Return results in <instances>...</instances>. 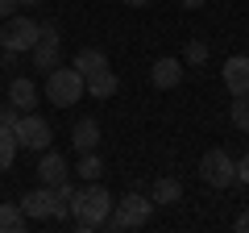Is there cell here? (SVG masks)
<instances>
[{
    "instance_id": "cell-1",
    "label": "cell",
    "mask_w": 249,
    "mask_h": 233,
    "mask_svg": "<svg viewBox=\"0 0 249 233\" xmlns=\"http://www.w3.org/2000/svg\"><path fill=\"white\" fill-rule=\"evenodd\" d=\"M112 192L108 188H100L96 179L88 183V188H79L75 192V204H71V216H75V229L79 233H96L100 225L108 221V213H112Z\"/></svg>"
},
{
    "instance_id": "cell-27",
    "label": "cell",
    "mask_w": 249,
    "mask_h": 233,
    "mask_svg": "<svg viewBox=\"0 0 249 233\" xmlns=\"http://www.w3.org/2000/svg\"><path fill=\"white\" fill-rule=\"evenodd\" d=\"M178 4H183V9H204L208 0H178Z\"/></svg>"
},
{
    "instance_id": "cell-3",
    "label": "cell",
    "mask_w": 249,
    "mask_h": 233,
    "mask_svg": "<svg viewBox=\"0 0 249 233\" xmlns=\"http://www.w3.org/2000/svg\"><path fill=\"white\" fill-rule=\"evenodd\" d=\"M150 216H154V200H145L142 192H129V196H121V200L112 204V213H108L104 225L121 233V229H142Z\"/></svg>"
},
{
    "instance_id": "cell-4",
    "label": "cell",
    "mask_w": 249,
    "mask_h": 233,
    "mask_svg": "<svg viewBox=\"0 0 249 233\" xmlns=\"http://www.w3.org/2000/svg\"><path fill=\"white\" fill-rule=\"evenodd\" d=\"M37 46V21L34 17H4L0 25V54H29Z\"/></svg>"
},
{
    "instance_id": "cell-10",
    "label": "cell",
    "mask_w": 249,
    "mask_h": 233,
    "mask_svg": "<svg viewBox=\"0 0 249 233\" xmlns=\"http://www.w3.org/2000/svg\"><path fill=\"white\" fill-rule=\"evenodd\" d=\"M150 83H154V88H162V92L178 88V83H183V63L170 58V54H166V58H158V63L150 67Z\"/></svg>"
},
{
    "instance_id": "cell-26",
    "label": "cell",
    "mask_w": 249,
    "mask_h": 233,
    "mask_svg": "<svg viewBox=\"0 0 249 233\" xmlns=\"http://www.w3.org/2000/svg\"><path fill=\"white\" fill-rule=\"evenodd\" d=\"M237 229H241V233H249V208H241V216H237Z\"/></svg>"
},
{
    "instance_id": "cell-7",
    "label": "cell",
    "mask_w": 249,
    "mask_h": 233,
    "mask_svg": "<svg viewBox=\"0 0 249 233\" xmlns=\"http://www.w3.org/2000/svg\"><path fill=\"white\" fill-rule=\"evenodd\" d=\"M62 179H71V167H67V158H62L58 150L46 146L42 162H37V183H42V188H58Z\"/></svg>"
},
{
    "instance_id": "cell-20",
    "label": "cell",
    "mask_w": 249,
    "mask_h": 233,
    "mask_svg": "<svg viewBox=\"0 0 249 233\" xmlns=\"http://www.w3.org/2000/svg\"><path fill=\"white\" fill-rule=\"evenodd\" d=\"M75 175H79V179H100V175H104V162H100V154L96 150H88V154H79V162H75Z\"/></svg>"
},
{
    "instance_id": "cell-12",
    "label": "cell",
    "mask_w": 249,
    "mask_h": 233,
    "mask_svg": "<svg viewBox=\"0 0 249 233\" xmlns=\"http://www.w3.org/2000/svg\"><path fill=\"white\" fill-rule=\"evenodd\" d=\"M71 142H75V150H79V154L96 150V146H100V121H96V116H79L75 129H71Z\"/></svg>"
},
{
    "instance_id": "cell-2",
    "label": "cell",
    "mask_w": 249,
    "mask_h": 233,
    "mask_svg": "<svg viewBox=\"0 0 249 233\" xmlns=\"http://www.w3.org/2000/svg\"><path fill=\"white\" fill-rule=\"evenodd\" d=\"M46 100H50L54 108H71L83 100V92H88V83H83V75L75 71V67H54V71H46V83H42Z\"/></svg>"
},
{
    "instance_id": "cell-15",
    "label": "cell",
    "mask_w": 249,
    "mask_h": 233,
    "mask_svg": "<svg viewBox=\"0 0 249 233\" xmlns=\"http://www.w3.org/2000/svg\"><path fill=\"white\" fill-rule=\"evenodd\" d=\"M71 67L83 75V79H88V75H96L100 67H108V54H104V50H96V46H88V50L75 54V63H71Z\"/></svg>"
},
{
    "instance_id": "cell-18",
    "label": "cell",
    "mask_w": 249,
    "mask_h": 233,
    "mask_svg": "<svg viewBox=\"0 0 249 233\" xmlns=\"http://www.w3.org/2000/svg\"><path fill=\"white\" fill-rule=\"evenodd\" d=\"M150 200H154V204H178V200H183V183L166 175V179L154 183V196H150Z\"/></svg>"
},
{
    "instance_id": "cell-25",
    "label": "cell",
    "mask_w": 249,
    "mask_h": 233,
    "mask_svg": "<svg viewBox=\"0 0 249 233\" xmlns=\"http://www.w3.org/2000/svg\"><path fill=\"white\" fill-rule=\"evenodd\" d=\"M13 9H17V0H0V21L13 17Z\"/></svg>"
},
{
    "instance_id": "cell-6",
    "label": "cell",
    "mask_w": 249,
    "mask_h": 233,
    "mask_svg": "<svg viewBox=\"0 0 249 233\" xmlns=\"http://www.w3.org/2000/svg\"><path fill=\"white\" fill-rule=\"evenodd\" d=\"M232 162L237 158L216 146V150H208L204 162H199V179H204L208 188H232Z\"/></svg>"
},
{
    "instance_id": "cell-17",
    "label": "cell",
    "mask_w": 249,
    "mask_h": 233,
    "mask_svg": "<svg viewBox=\"0 0 249 233\" xmlns=\"http://www.w3.org/2000/svg\"><path fill=\"white\" fill-rule=\"evenodd\" d=\"M29 225V216L21 213V204H0V233H21Z\"/></svg>"
},
{
    "instance_id": "cell-19",
    "label": "cell",
    "mask_w": 249,
    "mask_h": 233,
    "mask_svg": "<svg viewBox=\"0 0 249 233\" xmlns=\"http://www.w3.org/2000/svg\"><path fill=\"white\" fill-rule=\"evenodd\" d=\"M17 154H21V146H17V134L0 125V171H13Z\"/></svg>"
},
{
    "instance_id": "cell-21",
    "label": "cell",
    "mask_w": 249,
    "mask_h": 233,
    "mask_svg": "<svg viewBox=\"0 0 249 233\" xmlns=\"http://www.w3.org/2000/svg\"><path fill=\"white\" fill-rule=\"evenodd\" d=\"M229 121L241 129V134H249V92L245 96H232V108H229Z\"/></svg>"
},
{
    "instance_id": "cell-13",
    "label": "cell",
    "mask_w": 249,
    "mask_h": 233,
    "mask_svg": "<svg viewBox=\"0 0 249 233\" xmlns=\"http://www.w3.org/2000/svg\"><path fill=\"white\" fill-rule=\"evenodd\" d=\"M83 83H88V92H91L96 100H112L116 92H121V79H116L112 67H100V71H96V75H88Z\"/></svg>"
},
{
    "instance_id": "cell-24",
    "label": "cell",
    "mask_w": 249,
    "mask_h": 233,
    "mask_svg": "<svg viewBox=\"0 0 249 233\" xmlns=\"http://www.w3.org/2000/svg\"><path fill=\"white\" fill-rule=\"evenodd\" d=\"M17 104H0V125H4V129H13V125H17Z\"/></svg>"
},
{
    "instance_id": "cell-9",
    "label": "cell",
    "mask_w": 249,
    "mask_h": 233,
    "mask_svg": "<svg viewBox=\"0 0 249 233\" xmlns=\"http://www.w3.org/2000/svg\"><path fill=\"white\" fill-rule=\"evenodd\" d=\"M224 88L232 96H245L249 92V54H232L229 63H224Z\"/></svg>"
},
{
    "instance_id": "cell-8",
    "label": "cell",
    "mask_w": 249,
    "mask_h": 233,
    "mask_svg": "<svg viewBox=\"0 0 249 233\" xmlns=\"http://www.w3.org/2000/svg\"><path fill=\"white\" fill-rule=\"evenodd\" d=\"M21 213H25L29 221H54V192L37 183V188L21 200Z\"/></svg>"
},
{
    "instance_id": "cell-23",
    "label": "cell",
    "mask_w": 249,
    "mask_h": 233,
    "mask_svg": "<svg viewBox=\"0 0 249 233\" xmlns=\"http://www.w3.org/2000/svg\"><path fill=\"white\" fill-rule=\"evenodd\" d=\"M232 183L249 188V154H241V162H232Z\"/></svg>"
},
{
    "instance_id": "cell-14",
    "label": "cell",
    "mask_w": 249,
    "mask_h": 233,
    "mask_svg": "<svg viewBox=\"0 0 249 233\" xmlns=\"http://www.w3.org/2000/svg\"><path fill=\"white\" fill-rule=\"evenodd\" d=\"M29 54H34V71H54L62 63V42H37Z\"/></svg>"
},
{
    "instance_id": "cell-22",
    "label": "cell",
    "mask_w": 249,
    "mask_h": 233,
    "mask_svg": "<svg viewBox=\"0 0 249 233\" xmlns=\"http://www.w3.org/2000/svg\"><path fill=\"white\" fill-rule=\"evenodd\" d=\"M183 63H191V67H204L208 63V42H204V38H191V42H187Z\"/></svg>"
},
{
    "instance_id": "cell-29",
    "label": "cell",
    "mask_w": 249,
    "mask_h": 233,
    "mask_svg": "<svg viewBox=\"0 0 249 233\" xmlns=\"http://www.w3.org/2000/svg\"><path fill=\"white\" fill-rule=\"evenodd\" d=\"M17 4H42V0H17Z\"/></svg>"
},
{
    "instance_id": "cell-11",
    "label": "cell",
    "mask_w": 249,
    "mask_h": 233,
    "mask_svg": "<svg viewBox=\"0 0 249 233\" xmlns=\"http://www.w3.org/2000/svg\"><path fill=\"white\" fill-rule=\"evenodd\" d=\"M9 104H17V113H34V104H37V83L29 79V75H17V79L9 83Z\"/></svg>"
},
{
    "instance_id": "cell-5",
    "label": "cell",
    "mask_w": 249,
    "mask_h": 233,
    "mask_svg": "<svg viewBox=\"0 0 249 233\" xmlns=\"http://www.w3.org/2000/svg\"><path fill=\"white\" fill-rule=\"evenodd\" d=\"M13 134H17V146H21V150H37V154H42L46 146L54 142L50 121H42L37 113H21V116H17V125H13Z\"/></svg>"
},
{
    "instance_id": "cell-28",
    "label": "cell",
    "mask_w": 249,
    "mask_h": 233,
    "mask_svg": "<svg viewBox=\"0 0 249 233\" xmlns=\"http://www.w3.org/2000/svg\"><path fill=\"white\" fill-rule=\"evenodd\" d=\"M121 4H129V9H145V4H154V0H121Z\"/></svg>"
},
{
    "instance_id": "cell-16",
    "label": "cell",
    "mask_w": 249,
    "mask_h": 233,
    "mask_svg": "<svg viewBox=\"0 0 249 233\" xmlns=\"http://www.w3.org/2000/svg\"><path fill=\"white\" fill-rule=\"evenodd\" d=\"M50 192H54V221H67V216H71V204H75L71 179H62L58 188H50Z\"/></svg>"
}]
</instances>
